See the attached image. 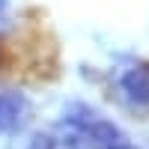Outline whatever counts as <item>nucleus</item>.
Returning <instances> with one entry per match:
<instances>
[{"instance_id": "3", "label": "nucleus", "mask_w": 149, "mask_h": 149, "mask_svg": "<svg viewBox=\"0 0 149 149\" xmlns=\"http://www.w3.org/2000/svg\"><path fill=\"white\" fill-rule=\"evenodd\" d=\"M119 90L125 93L128 102L134 104H149V66H134L128 72H122Z\"/></svg>"}, {"instance_id": "1", "label": "nucleus", "mask_w": 149, "mask_h": 149, "mask_svg": "<svg viewBox=\"0 0 149 149\" xmlns=\"http://www.w3.org/2000/svg\"><path fill=\"white\" fill-rule=\"evenodd\" d=\"M78 131L84 134V140H86L90 149H131L128 134L119 125H113L110 119H102V116H95L93 122H86Z\"/></svg>"}, {"instance_id": "4", "label": "nucleus", "mask_w": 149, "mask_h": 149, "mask_svg": "<svg viewBox=\"0 0 149 149\" xmlns=\"http://www.w3.org/2000/svg\"><path fill=\"white\" fill-rule=\"evenodd\" d=\"M27 149H57V140H54V137H48V134H36L33 143H30Z\"/></svg>"}, {"instance_id": "2", "label": "nucleus", "mask_w": 149, "mask_h": 149, "mask_svg": "<svg viewBox=\"0 0 149 149\" xmlns=\"http://www.w3.org/2000/svg\"><path fill=\"white\" fill-rule=\"evenodd\" d=\"M30 119V102L21 93H0V134L18 131Z\"/></svg>"}]
</instances>
